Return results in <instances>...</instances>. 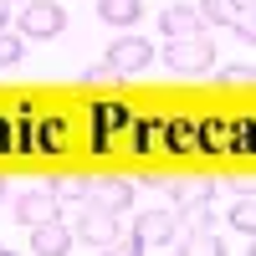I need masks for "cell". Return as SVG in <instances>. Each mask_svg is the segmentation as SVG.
I'll return each mask as SVG.
<instances>
[{"mask_svg": "<svg viewBox=\"0 0 256 256\" xmlns=\"http://www.w3.org/2000/svg\"><path fill=\"white\" fill-rule=\"evenodd\" d=\"M159 31H164V36H200L205 26H200L195 6H164V10H159Z\"/></svg>", "mask_w": 256, "mask_h": 256, "instance_id": "cell-9", "label": "cell"}, {"mask_svg": "<svg viewBox=\"0 0 256 256\" xmlns=\"http://www.w3.org/2000/svg\"><path fill=\"white\" fill-rule=\"evenodd\" d=\"M134 236L144 246H169V241H180V210H144L138 226H134Z\"/></svg>", "mask_w": 256, "mask_h": 256, "instance_id": "cell-6", "label": "cell"}, {"mask_svg": "<svg viewBox=\"0 0 256 256\" xmlns=\"http://www.w3.org/2000/svg\"><path fill=\"white\" fill-rule=\"evenodd\" d=\"M72 241H77L72 226H62V220H46V226L31 230V251H36V256H67Z\"/></svg>", "mask_w": 256, "mask_h": 256, "instance_id": "cell-8", "label": "cell"}, {"mask_svg": "<svg viewBox=\"0 0 256 256\" xmlns=\"http://www.w3.org/2000/svg\"><path fill=\"white\" fill-rule=\"evenodd\" d=\"M98 16L108 20V26H134L144 16V0H98Z\"/></svg>", "mask_w": 256, "mask_h": 256, "instance_id": "cell-12", "label": "cell"}, {"mask_svg": "<svg viewBox=\"0 0 256 256\" xmlns=\"http://www.w3.org/2000/svg\"><path fill=\"white\" fill-rule=\"evenodd\" d=\"M195 200H216V184L210 180H180L174 184V205H195Z\"/></svg>", "mask_w": 256, "mask_h": 256, "instance_id": "cell-14", "label": "cell"}, {"mask_svg": "<svg viewBox=\"0 0 256 256\" xmlns=\"http://www.w3.org/2000/svg\"><path fill=\"white\" fill-rule=\"evenodd\" d=\"M88 200L102 205V210H113V216H123V210H134V184L118 180V174H102V180H92Z\"/></svg>", "mask_w": 256, "mask_h": 256, "instance_id": "cell-7", "label": "cell"}, {"mask_svg": "<svg viewBox=\"0 0 256 256\" xmlns=\"http://www.w3.org/2000/svg\"><path fill=\"white\" fill-rule=\"evenodd\" d=\"M148 62H154V46H148L144 36L123 31V36H113V41H108V67H113L118 77H134V72H144Z\"/></svg>", "mask_w": 256, "mask_h": 256, "instance_id": "cell-5", "label": "cell"}, {"mask_svg": "<svg viewBox=\"0 0 256 256\" xmlns=\"http://www.w3.org/2000/svg\"><path fill=\"white\" fill-rule=\"evenodd\" d=\"M98 256H144V241H138V236H128V241H123V236H118V241H113V246H102V251H98Z\"/></svg>", "mask_w": 256, "mask_h": 256, "instance_id": "cell-19", "label": "cell"}, {"mask_svg": "<svg viewBox=\"0 0 256 256\" xmlns=\"http://www.w3.org/2000/svg\"><path fill=\"white\" fill-rule=\"evenodd\" d=\"M67 31V6H56V0H31V6H20V36H62Z\"/></svg>", "mask_w": 256, "mask_h": 256, "instance_id": "cell-3", "label": "cell"}, {"mask_svg": "<svg viewBox=\"0 0 256 256\" xmlns=\"http://www.w3.org/2000/svg\"><path fill=\"white\" fill-rule=\"evenodd\" d=\"M220 82H256V67H251V62H236V67H220Z\"/></svg>", "mask_w": 256, "mask_h": 256, "instance_id": "cell-20", "label": "cell"}, {"mask_svg": "<svg viewBox=\"0 0 256 256\" xmlns=\"http://www.w3.org/2000/svg\"><path fill=\"white\" fill-rule=\"evenodd\" d=\"M190 128H195V123H174V148H180V154H190V148H195V134H190Z\"/></svg>", "mask_w": 256, "mask_h": 256, "instance_id": "cell-22", "label": "cell"}, {"mask_svg": "<svg viewBox=\"0 0 256 256\" xmlns=\"http://www.w3.org/2000/svg\"><path fill=\"white\" fill-rule=\"evenodd\" d=\"M164 62H169V72H180V77L216 72V41H210V31H200V36H169Z\"/></svg>", "mask_w": 256, "mask_h": 256, "instance_id": "cell-1", "label": "cell"}, {"mask_svg": "<svg viewBox=\"0 0 256 256\" xmlns=\"http://www.w3.org/2000/svg\"><path fill=\"white\" fill-rule=\"evenodd\" d=\"M72 236L102 251V246L118 241V216H113V210H102V205H92V200H82L77 216H72Z\"/></svg>", "mask_w": 256, "mask_h": 256, "instance_id": "cell-2", "label": "cell"}, {"mask_svg": "<svg viewBox=\"0 0 256 256\" xmlns=\"http://www.w3.org/2000/svg\"><path fill=\"white\" fill-rule=\"evenodd\" d=\"M82 82H98V88H102V82H118V72L108 67V62H98V67H88V72H82Z\"/></svg>", "mask_w": 256, "mask_h": 256, "instance_id": "cell-21", "label": "cell"}, {"mask_svg": "<svg viewBox=\"0 0 256 256\" xmlns=\"http://www.w3.org/2000/svg\"><path fill=\"white\" fill-rule=\"evenodd\" d=\"M0 200H6V184H0Z\"/></svg>", "mask_w": 256, "mask_h": 256, "instance_id": "cell-28", "label": "cell"}, {"mask_svg": "<svg viewBox=\"0 0 256 256\" xmlns=\"http://www.w3.org/2000/svg\"><path fill=\"white\" fill-rule=\"evenodd\" d=\"M236 10H241V0H200V6H195V16H200L205 31L230 26V20H236Z\"/></svg>", "mask_w": 256, "mask_h": 256, "instance_id": "cell-11", "label": "cell"}, {"mask_svg": "<svg viewBox=\"0 0 256 256\" xmlns=\"http://www.w3.org/2000/svg\"><path fill=\"white\" fill-rule=\"evenodd\" d=\"M180 226H190V230H216V200L180 205Z\"/></svg>", "mask_w": 256, "mask_h": 256, "instance_id": "cell-13", "label": "cell"}, {"mask_svg": "<svg viewBox=\"0 0 256 256\" xmlns=\"http://www.w3.org/2000/svg\"><path fill=\"white\" fill-rule=\"evenodd\" d=\"M88 190H92V180H82V174H62V180L52 184V195H56V200H88Z\"/></svg>", "mask_w": 256, "mask_h": 256, "instance_id": "cell-16", "label": "cell"}, {"mask_svg": "<svg viewBox=\"0 0 256 256\" xmlns=\"http://www.w3.org/2000/svg\"><path fill=\"white\" fill-rule=\"evenodd\" d=\"M180 256H226V241L216 230H180Z\"/></svg>", "mask_w": 256, "mask_h": 256, "instance_id": "cell-10", "label": "cell"}, {"mask_svg": "<svg viewBox=\"0 0 256 256\" xmlns=\"http://www.w3.org/2000/svg\"><path fill=\"white\" fill-rule=\"evenodd\" d=\"M0 31H6V6H0Z\"/></svg>", "mask_w": 256, "mask_h": 256, "instance_id": "cell-26", "label": "cell"}, {"mask_svg": "<svg viewBox=\"0 0 256 256\" xmlns=\"http://www.w3.org/2000/svg\"><path fill=\"white\" fill-rule=\"evenodd\" d=\"M230 226H236L241 236H256V200H236V210H230Z\"/></svg>", "mask_w": 256, "mask_h": 256, "instance_id": "cell-17", "label": "cell"}, {"mask_svg": "<svg viewBox=\"0 0 256 256\" xmlns=\"http://www.w3.org/2000/svg\"><path fill=\"white\" fill-rule=\"evenodd\" d=\"M144 184H154V190H169V195H174V184H180V180H169V174H159V169H148V174H144Z\"/></svg>", "mask_w": 256, "mask_h": 256, "instance_id": "cell-24", "label": "cell"}, {"mask_svg": "<svg viewBox=\"0 0 256 256\" xmlns=\"http://www.w3.org/2000/svg\"><path fill=\"white\" fill-rule=\"evenodd\" d=\"M241 6H256V0H241Z\"/></svg>", "mask_w": 256, "mask_h": 256, "instance_id": "cell-29", "label": "cell"}, {"mask_svg": "<svg viewBox=\"0 0 256 256\" xmlns=\"http://www.w3.org/2000/svg\"><path fill=\"white\" fill-rule=\"evenodd\" d=\"M230 31H236L246 46H256V6H241V10H236V20H230Z\"/></svg>", "mask_w": 256, "mask_h": 256, "instance_id": "cell-18", "label": "cell"}, {"mask_svg": "<svg viewBox=\"0 0 256 256\" xmlns=\"http://www.w3.org/2000/svg\"><path fill=\"white\" fill-rule=\"evenodd\" d=\"M0 6H6V0H0Z\"/></svg>", "mask_w": 256, "mask_h": 256, "instance_id": "cell-30", "label": "cell"}, {"mask_svg": "<svg viewBox=\"0 0 256 256\" xmlns=\"http://www.w3.org/2000/svg\"><path fill=\"white\" fill-rule=\"evenodd\" d=\"M0 256H20V251H10V246H0Z\"/></svg>", "mask_w": 256, "mask_h": 256, "instance_id": "cell-25", "label": "cell"}, {"mask_svg": "<svg viewBox=\"0 0 256 256\" xmlns=\"http://www.w3.org/2000/svg\"><path fill=\"white\" fill-rule=\"evenodd\" d=\"M10 220L26 226V230H36V226H46V220H62V205H56L52 190H20L16 205H10Z\"/></svg>", "mask_w": 256, "mask_h": 256, "instance_id": "cell-4", "label": "cell"}, {"mask_svg": "<svg viewBox=\"0 0 256 256\" xmlns=\"http://www.w3.org/2000/svg\"><path fill=\"white\" fill-rule=\"evenodd\" d=\"M246 256H256V236H251V251H246Z\"/></svg>", "mask_w": 256, "mask_h": 256, "instance_id": "cell-27", "label": "cell"}, {"mask_svg": "<svg viewBox=\"0 0 256 256\" xmlns=\"http://www.w3.org/2000/svg\"><path fill=\"white\" fill-rule=\"evenodd\" d=\"M26 56V36L20 31H0V67H20Z\"/></svg>", "mask_w": 256, "mask_h": 256, "instance_id": "cell-15", "label": "cell"}, {"mask_svg": "<svg viewBox=\"0 0 256 256\" xmlns=\"http://www.w3.org/2000/svg\"><path fill=\"white\" fill-rule=\"evenodd\" d=\"M230 190H236L241 200H256V169H251V174H236V180H230Z\"/></svg>", "mask_w": 256, "mask_h": 256, "instance_id": "cell-23", "label": "cell"}]
</instances>
